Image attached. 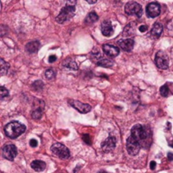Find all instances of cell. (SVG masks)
Listing matches in <instances>:
<instances>
[{
  "instance_id": "cell-14",
  "label": "cell",
  "mask_w": 173,
  "mask_h": 173,
  "mask_svg": "<svg viewBox=\"0 0 173 173\" xmlns=\"http://www.w3.org/2000/svg\"><path fill=\"white\" fill-rule=\"evenodd\" d=\"M100 30H101L103 35H105V36H111L114 32L111 20H108V19L103 20L101 22V24H100Z\"/></svg>"
},
{
  "instance_id": "cell-16",
  "label": "cell",
  "mask_w": 173,
  "mask_h": 173,
  "mask_svg": "<svg viewBox=\"0 0 173 173\" xmlns=\"http://www.w3.org/2000/svg\"><path fill=\"white\" fill-rule=\"evenodd\" d=\"M136 33V22H131L125 26L123 32H122V36L124 37H128L132 36Z\"/></svg>"
},
{
  "instance_id": "cell-11",
  "label": "cell",
  "mask_w": 173,
  "mask_h": 173,
  "mask_svg": "<svg viewBox=\"0 0 173 173\" xmlns=\"http://www.w3.org/2000/svg\"><path fill=\"white\" fill-rule=\"evenodd\" d=\"M95 61L96 65L103 67V68H111L114 65L113 60L102 57L100 52H98L97 54H95Z\"/></svg>"
},
{
  "instance_id": "cell-29",
  "label": "cell",
  "mask_w": 173,
  "mask_h": 173,
  "mask_svg": "<svg viewBox=\"0 0 173 173\" xmlns=\"http://www.w3.org/2000/svg\"><path fill=\"white\" fill-rule=\"evenodd\" d=\"M30 145L31 146V147H33V148H35V147H36V146L38 145V142L36 139H34V138H32V139H30Z\"/></svg>"
},
{
  "instance_id": "cell-5",
  "label": "cell",
  "mask_w": 173,
  "mask_h": 173,
  "mask_svg": "<svg viewBox=\"0 0 173 173\" xmlns=\"http://www.w3.org/2000/svg\"><path fill=\"white\" fill-rule=\"evenodd\" d=\"M125 13L127 15H135L138 18H140L143 14V8L138 3L131 1L125 5Z\"/></svg>"
},
{
  "instance_id": "cell-6",
  "label": "cell",
  "mask_w": 173,
  "mask_h": 173,
  "mask_svg": "<svg viewBox=\"0 0 173 173\" xmlns=\"http://www.w3.org/2000/svg\"><path fill=\"white\" fill-rule=\"evenodd\" d=\"M126 149H127V153L130 155L134 156L138 154V152L141 149V145L140 143H138L137 140H135L132 136H129L127 138V143H126Z\"/></svg>"
},
{
  "instance_id": "cell-7",
  "label": "cell",
  "mask_w": 173,
  "mask_h": 173,
  "mask_svg": "<svg viewBox=\"0 0 173 173\" xmlns=\"http://www.w3.org/2000/svg\"><path fill=\"white\" fill-rule=\"evenodd\" d=\"M154 62L157 67L161 69H167L169 67V58L167 55L162 51H159L155 54Z\"/></svg>"
},
{
  "instance_id": "cell-15",
  "label": "cell",
  "mask_w": 173,
  "mask_h": 173,
  "mask_svg": "<svg viewBox=\"0 0 173 173\" xmlns=\"http://www.w3.org/2000/svg\"><path fill=\"white\" fill-rule=\"evenodd\" d=\"M117 45L119 47L125 51H132L134 46V41L132 39H125V40H119L117 41Z\"/></svg>"
},
{
  "instance_id": "cell-25",
  "label": "cell",
  "mask_w": 173,
  "mask_h": 173,
  "mask_svg": "<svg viewBox=\"0 0 173 173\" xmlns=\"http://www.w3.org/2000/svg\"><path fill=\"white\" fill-rule=\"evenodd\" d=\"M159 93H160V95L163 97H167L168 95H169V89H168L167 84H164V85L160 87Z\"/></svg>"
},
{
  "instance_id": "cell-33",
  "label": "cell",
  "mask_w": 173,
  "mask_h": 173,
  "mask_svg": "<svg viewBox=\"0 0 173 173\" xmlns=\"http://www.w3.org/2000/svg\"><path fill=\"white\" fill-rule=\"evenodd\" d=\"M167 158L170 161H173V153H171V152H168Z\"/></svg>"
},
{
  "instance_id": "cell-3",
  "label": "cell",
  "mask_w": 173,
  "mask_h": 173,
  "mask_svg": "<svg viewBox=\"0 0 173 173\" xmlns=\"http://www.w3.org/2000/svg\"><path fill=\"white\" fill-rule=\"evenodd\" d=\"M75 1H69L67 3L66 6L61 9L59 14L56 17V22L58 24H63L64 22L68 21L74 16L75 13Z\"/></svg>"
},
{
  "instance_id": "cell-12",
  "label": "cell",
  "mask_w": 173,
  "mask_h": 173,
  "mask_svg": "<svg viewBox=\"0 0 173 173\" xmlns=\"http://www.w3.org/2000/svg\"><path fill=\"white\" fill-rule=\"evenodd\" d=\"M116 138L113 136H109L102 143H101V149L105 153H109L112 151L116 147Z\"/></svg>"
},
{
  "instance_id": "cell-2",
  "label": "cell",
  "mask_w": 173,
  "mask_h": 173,
  "mask_svg": "<svg viewBox=\"0 0 173 173\" xmlns=\"http://www.w3.org/2000/svg\"><path fill=\"white\" fill-rule=\"evenodd\" d=\"M26 127L24 124H22L20 122L17 121H13V122H8V124L5 125V127L3 128L4 133L7 137L9 138H18L19 135H21L22 133L25 132Z\"/></svg>"
},
{
  "instance_id": "cell-27",
  "label": "cell",
  "mask_w": 173,
  "mask_h": 173,
  "mask_svg": "<svg viewBox=\"0 0 173 173\" xmlns=\"http://www.w3.org/2000/svg\"><path fill=\"white\" fill-rule=\"evenodd\" d=\"M8 95V90L7 89H5L4 87L2 86L1 87V95H0V97L1 99L3 100L4 97H7Z\"/></svg>"
},
{
  "instance_id": "cell-8",
  "label": "cell",
  "mask_w": 173,
  "mask_h": 173,
  "mask_svg": "<svg viewBox=\"0 0 173 173\" xmlns=\"http://www.w3.org/2000/svg\"><path fill=\"white\" fill-rule=\"evenodd\" d=\"M17 153H18V151H17L16 146L14 144L4 145L2 149L3 156L8 160H14V159L17 155Z\"/></svg>"
},
{
  "instance_id": "cell-19",
  "label": "cell",
  "mask_w": 173,
  "mask_h": 173,
  "mask_svg": "<svg viewBox=\"0 0 173 173\" xmlns=\"http://www.w3.org/2000/svg\"><path fill=\"white\" fill-rule=\"evenodd\" d=\"M163 31V26L162 24L159 23V22H156L153 24V27H152L151 30H150V34H151L154 37H159L160 35L162 34Z\"/></svg>"
},
{
  "instance_id": "cell-31",
  "label": "cell",
  "mask_w": 173,
  "mask_h": 173,
  "mask_svg": "<svg viewBox=\"0 0 173 173\" xmlns=\"http://www.w3.org/2000/svg\"><path fill=\"white\" fill-rule=\"evenodd\" d=\"M56 60H57V57H56L55 55H51V56H50V57H49V58H48L49 62H51H51H55Z\"/></svg>"
},
{
  "instance_id": "cell-1",
  "label": "cell",
  "mask_w": 173,
  "mask_h": 173,
  "mask_svg": "<svg viewBox=\"0 0 173 173\" xmlns=\"http://www.w3.org/2000/svg\"><path fill=\"white\" fill-rule=\"evenodd\" d=\"M131 136L140 143L141 147L148 146L151 141L150 129L141 124H136L132 127Z\"/></svg>"
},
{
  "instance_id": "cell-20",
  "label": "cell",
  "mask_w": 173,
  "mask_h": 173,
  "mask_svg": "<svg viewBox=\"0 0 173 173\" xmlns=\"http://www.w3.org/2000/svg\"><path fill=\"white\" fill-rule=\"evenodd\" d=\"M62 66L63 68L71 69V70H78V65L72 58H66V59L62 62Z\"/></svg>"
},
{
  "instance_id": "cell-28",
  "label": "cell",
  "mask_w": 173,
  "mask_h": 173,
  "mask_svg": "<svg viewBox=\"0 0 173 173\" xmlns=\"http://www.w3.org/2000/svg\"><path fill=\"white\" fill-rule=\"evenodd\" d=\"M82 138H83V140H84V142L85 143H87V144H89V145H90L91 144V138H90V137H89V134H83V136H82Z\"/></svg>"
},
{
  "instance_id": "cell-9",
  "label": "cell",
  "mask_w": 173,
  "mask_h": 173,
  "mask_svg": "<svg viewBox=\"0 0 173 173\" xmlns=\"http://www.w3.org/2000/svg\"><path fill=\"white\" fill-rule=\"evenodd\" d=\"M146 14L149 18H155L160 14V5L157 2H151L146 7Z\"/></svg>"
},
{
  "instance_id": "cell-22",
  "label": "cell",
  "mask_w": 173,
  "mask_h": 173,
  "mask_svg": "<svg viewBox=\"0 0 173 173\" xmlns=\"http://www.w3.org/2000/svg\"><path fill=\"white\" fill-rule=\"evenodd\" d=\"M0 63H1V74L2 75H5L8 73V68H9V64L8 62H6L3 58L0 60Z\"/></svg>"
},
{
  "instance_id": "cell-13",
  "label": "cell",
  "mask_w": 173,
  "mask_h": 173,
  "mask_svg": "<svg viewBox=\"0 0 173 173\" xmlns=\"http://www.w3.org/2000/svg\"><path fill=\"white\" fill-rule=\"evenodd\" d=\"M102 50L107 57H116L120 52L118 47H116L115 46L110 45V44H104L102 46Z\"/></svg>"
},
{
  "instance_id": "cell-18",
  "label": "cell",
  "mask_w": 173,
  "mask_h": 173,
  "mask_svg": "<svg viewBox=\"0 0 173 173\" xmlns=\"http://www.w3.org/2000/svg\"><path fill=\"white\" fill-rule=\"evenodd\" d=\"M46 163L44 162V161H41V160H39V159L33 160L31 164H30L31 168L34 170H35V171H37V172L43 171L46 169Z\"/></svg>"
},
{
  "instance_id": "cell-35",
  "label": "cell",
  "mask_w": 173,
  "mask_h": 173,
  "mask_svg": "<svg viewBox=\"0 0 173 173\" xmlns=\"http://www.w3.org/2000/svg\"><path fill=\"white\" fill-rule=\"evenodd\" d=\"M98 173H107L106 171H105V170H100V171H99Z\"/></svg>"
},
{
  "instance_id": "cell-10",
  "label": "cell",
  "mask_w": 173,
  "mask_h": 173,
  "mask_svg": "<svg viewBox=\"0 0 173 173\" xmlns=\"http://www.w3.org/2000/svg\"><path fill=\"white\" fill-rule=\"evenodd\" d=\"M68 104L73 107V108L77 110L78 112L80 113H87L89 112L91 110V106L88 104H85V103H82L78 100H68Z\"/></svg>"
},
{
  "instance_id": "cell-32",
  "label": "cell",
  "mask_w": 173,
  "mask_h": 173,
  "mask_svg": "<svg viewBox=\"0 0 173 173\" xmlns=\"http://www.w3.org/2000/svg\"><path fill=\"white\" fill-rule=\"evenodd\" d=\"M155 166H156V163H155V161H154V160H152L151 162H150V164H149V167H150L151 170H154Z\"/></svg>"
},
{
  "instance_id": "cell-24",
  "label": "cell",
  "mask_w": 173,
  "mask_h": 173,
  "mask_svg": "<svg viewBox=\"0 0 173 173\" xmlns=\"http://www.w3.org/2000/svg\"><path fill=\"white\" fill-rule=\"evenodd\" d=\"M31 87H32L33 89L35 90V91H41L43 89L44 84L41 80H36V81H35L31 84Z\"/></svg>"
},
{
  "instance_id": "cell-23",
  "label": "cell",
  "mask_w": 173,
  "mask_h": 173,
  "mask_svg": "<svg viewBox=\"0 0 173 173\" xmlns=\"http://www.w3.org/2000/svg\"><path fill=\"white\" fill-rule=\"evenodd\" d=\"M42 116V110L41 109V107H37L35 108L34 111L31 112V117L35 120H38L40 119Z\"/></svg>"
},
{
  "instance_id": "cell-21",
  "label": "cell",
  "mask_w": 173,
  "mask_h": 173,
  "mask_svg": "<svg viewBox=\"0 0 173 173\" xmlns=\"http://www.w3.org/2000/svg\"><path fill=\"white\" fill-rule=\"evenodd\" d=\"M98 19H99V16L96 14L95 12H90L88 14V15L84 19V21L86 24H92V23H95V22L97 21Z\"/></svg>"
},
{
  "instance_id": "cell-34",
  "label": "cell",
  "mask_w": 173,
  "mask_h": 173,
  "mask_svg": "<svg viewBox=\"0 0 173 173\" xmlns=\"http://www.w3.org/2000/svg\"><path fill=\"white\" fill-rule=\"evenodd\" d=\"M86 2L88 3H89V4H93V3H96V0H93V1H91V0H86Z\"/></svg>"
},
{
  "instance_id": "cell-4",
  "label": "cell",
  "mask_w": 173,
  "mask_h": 173,
  "mask_svg": "<svg viewBox=\"0 0 173 173\" xmlns=\"http://www.w3.org/2000/svg\"><path fill=\"white\" fill-rule=\"evenodd\" d=\"M51 151L54 155L57 156L60 159H66L70 157V152L68 149L61 143H55L51 146Z\"/></svg>"
},
{
  "instance_id": "cell-36",
  "label": "cell",
  "mask_w": 173,
  "mask_h": 173,
  "mask_svg": "<svg viewBox=\"0 0 173 173\" xmlns=\"http://www.w3.org/2000/svg\"><path fill=\"white\" fill-rule=\"evenodd\" d=\"M169 145H170V147H172V148H173V141H172V142H171V143H169Z\"/></svg>"
},
{
  "instance_id": "cell-26",
  "label": "cell",
  "mask_w": 173,
  "mask_h": 173,
  "mask_svg": "<svg viewBox=\"0 0 173 173\" xmlns=\"http://www.w3.org/2000/svg\"><path fill=\"white\" fill-rule=\"evenodd\" d=\"M55 72L54 70L52 69H47V70L45 71V77L47 79H52V78H55Z\"/></svg>"
},
{
  "instance_id": "cell-17",
  "label": "cell",
  "mask_w": 173,
  "mask_h": 173,
  "mask_svg": "<svg viewBox=\"0 0 173 173\" xmlns=\"http://www.w3.org/2000/svg\"><path fill=\"white\" fill-rule=\"evenodd\" d=\"M41 46V43L39 41H32L28 42L25 46V48H26V51L29 52V53H35L39 50Z\"/></svg>"
},
{
  "instance_id": "cell-30",
  "label": "cell",
  "mask_w": 173,
  "mask_h": 173,
  "mask_svg": "<svg viewBox=\"0 0 173 173\" xmlns=\"http://www.w3.org/2000/svg\"><path fill=\"white\" fill-rule=\"evenodd\" d=\"M138 30H139V31H141V32H145V31H147V30H148V27H147V25H140L139 28H138Z\"/></svg>"
}]
</instances>
